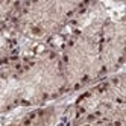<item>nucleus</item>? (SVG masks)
<instances>
[{
	"mask_svg": "<svg viewBox=\"0 0 126 126\" xmlns=\"http://www.w3.org/2000/svg\"><path fill=\"white\" fill-rule=\"evenodd\" d=\"M59 53L43 49L0 67V117L68 97Z\"/></svg>",
	"mask_w": 126,
	"mask_h": 126,
	"instance_id": "obj_1",
	"label": "nucleus"
},
{
	"mask_svg": "<svg viewBox=\"0 0 126 126\" xmlns=\"http://www.w3.org/2000/svg\"><path fill=\"white\" fill-rule=\"evenodd\" d=\"M84 2H18L9 21L23 44V55L52 46Z\"/></svg>",
	"mask_w": 126,
	"mask_h": 126,
	"instance_id": "obj_2",
	"label": "nucleus"
},
{
	"mask_svg": "<svg viewBox=\"0 0 126 126\" xmlns=\"http://www.w3.org/2000/svg\"><path fill=\"white\" fill-rule=\"evenodd\" d=\"M88 120H126V73L110 75L70 94L62 126Z\"/></svg>",
	"mask_w": 126,
	"mask_h": 126,
	"instance_id": "obj_3",
	"label": "nucleus"
},
{
	"mask_svg": "<svg viewBox=\"0 0 126 126\" xmlns=\"http://www.w3.org/2000/svg\"><path fill=\"white\" fill-rule=\"evenodd\" d=\"M68 97L5 115L0 126H62Z\"/></svg>",
	"mask_w": 126,
	"mask_h": 126,
	"instance_id": "obj_4",
	"label": "nucleus"
},
{
	"mask_svg": "<svg viewBox=\"0 0 126 126\" xmlns=\"http://www.w3.org/2000/svg\"><path fill=\"white\" fill-rule=\"evenodd\" d=\"M23 56V44L9 24L0 26V67Z\"/></svg>",
	"mask_w": 126,
	"mask_h": 126,
	"instance_id": "obj_5",
	"label": "nucleus"
},
{
	"mask_svg": "<svg viewBox=\"0 0 126 126\" xmlns=\"http://www.w3.org/2000/svg\"><path fill=\"white\" fill-rule=\"evenodd\" d=\"M18 2H0V26L9 24Z\"/></svg>",
	"mask_w": 126,
	"mask_h": 126,
	"instance_id": "obj_6",
	"label": "nucleus"
},
{
	"mask_svg": "<svg viewBox=\"0 0 126 126\" xmlns=\"http://www.w3.org/2000/svg\"><path fill=\"white\" fill-rule=\"evenodd\" d=\"M73 126H126V120L123 122H111V120H88L80 122Z\"/></svg>",
	"mask_w": 126,
	"mask_h": 126,
	"instance_id": "obj_7",
	"label": "nucleus"
},
{
	"mask_svg": "<svg viewBox=\"0 0 126 126\" xmlns=\"http://www.w3.org/2000/svg\"><path fill=\"white\" fill-rule=\"evenodd\" d=\"M2 120H3V117H0V125H2Z\"/></svg>",
	"mask_w": 126,
	"mask_h": 126,
	"instance_id": "obj_8",
	"label": "nucleus"
}]
</instances>
